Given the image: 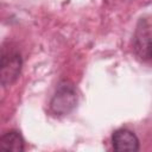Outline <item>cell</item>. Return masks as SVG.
<instances>
[{"label": "cell", "mask_w": 152, "mask_h": 152, "mask_svg": "<svg viewBox=\"0 0 152 152\" xmlns=\"http://www.w3.org/2000/svg\"><path fill=\"white\" fill-rule=\"evenodd\" d=\"M77 104V93L74 84L69 81L58 83L50 102V109L55 115H68Z\"/></svg>", "instance_id": "1"}, {"label": "cell", "mask_w": 152, "mask_h": 152, "mask_svg": "<svg viewBox=\"0 0 152 152\" xmlns=\"http://www.w3.org/2000/svg\"><path fill=\"white\" fill-rule=\"evenodd\" d=\"M21 57L17 51H4L1 57V84L8 87L15 82L21 70Z\"/></svg>", "instance_id": "2"}, {"label": "cell", "mask_w": 152, "mask_h": 152, "mask_svg": "<svg viewBox=\"0 0 152 152\" xmlns=\"http://www.w3.org/2000/svg\"><path fill=\"white\" fill-rule=\"evenodd\" d=\"M0 148L5 151L21 152L25 150L24 139L17 131H10L5 133L0 139Z\"/></svg>", "instance_id": "4"}, {"label": "cell", "mask_w": 152, "mask_h": 152, "mask_svg": "<svg viewBox=\"0 0 152 152\" xmlns=\"http://www.w3.org/2000/svg\"><path fill=\"white\" fill-rule=\"evenodd\" d=\"M112 145L119 152H135L139 150L138 137L127 128L116 129L112 135Z\"/></svg>", "instance_id": "3"}, {"label": "cell", "mask_w": 152, "mask_h": 152, "mask_svg": "<svg viewBox=\"0 0 152 152\" xmlns=\"http://www.w3.org/2000/svg\"><path fill=\"white\" fill-rule=\"evenodd\" d=\"M145 53L148 58L152 59V38L150 40H147V43L145 45Z\"/></svg>", "instance_id": "5"}]
</instances>
